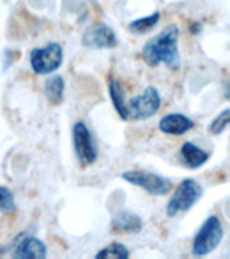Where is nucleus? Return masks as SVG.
Here are the masks:
<instances>
[{
  "instance_id": "nucleus-1",
  "label": "nucleus",
  "mask_w": 230,
  "mask_h": 259,
  "mask_svg": "<svg viewBox=\"0 0 230 259\" xmlns=\"http://www.w3.org/2000/svg\"><path fill=\"white\" fill-rule=\"evenodd\" d=\"M178 40H179V28L177 24H168L144 45L141 50L143 60L149 66L164 64L169 69L179 68L181 57H179Z\"/></svg>"
},
{
  "instance_id": "nucleus-2",
  "label": "nucleus",
  "mask_w": 230,
  "mask_h": 259,
  "mask_svg": "<svg viewBox=\"0 0 230 259\" xmlns=\"http://www.w3.org/2000/svg\"><path fill=\"white\" fill-rule=\"evenodd\" d=\"M222 239H223V227H222L221 220L215 214H211L203 222L195 235L191 251L194 255H198V256L207 255L219 246Z\"/></svg>"
},
{
  "instance_id": "nucleus-3",
  "label": "nucleus",
  "mask_w": 230,
  "mask_h": 259,
  "mask_svg": "<svg viewBox=\"0 0 230 259\" xmlns=\"http://www.w3.org/2000/svg\"><path fill=\"white\" fill-rule=\"evenodd\" d=\"M202 186L193 178H186L177 186L174 194L169 197L165 213L168 218H174L178 213H183L191 209L194 204L201 198Z\"/></svg>"
},
{
  "instance_id": "nucleus-4",
  "label": "nucleus",
  "mask_w": 230,
  "mask_h": 259,
  "mask_svg": "<svg viewBox=\"0 0 230 259\" xmlns=\"http://www.w3.org/2000/svg\"><path fill=\"white\" fill-rule=\"evenodd\" d=\"M64 61L62 46L56 42H51L44 48H36L30 53V65L36 74L44 76L51 74L61 68Z\"/></svg>"
},
{
  "instance_id": "nucleus-5",
  "label": "nucleus",
  "mask_w": 230,
  "mask_h": 259,
  "mask_svg": "<svg viewBox=\"0 0 230 259\" xmlns=\"http://www.w3.org/2000/svg\"><path fill=\"white\" fill-rule=\"evenodd\" d=\"M161 105L160 95L156 88L147 87L137 96L127 101L128 119L132 120H147L159 111Z\"/></svg>"
},
{
  "instance_id": "nucleus-6",
  "label": "nucleus",
  "mask_w": 230,
  "mask_h": 259,
  "mask_svg": "<svg viewBox=\"0 0 230 259\" xmlns=\"http://www.w3.org/2000/svg\"><path fill=\"white\" fill-rule=\"evenodd\" d=\"M121 178L131 185L139 186L151 196H164L172 188V182L160 174L143 171V170H128L121 174Z\"/></svg>"
},
{
  "instance_id": "nucleus-7",
  "label": "nucleus",
  "mask_w": 230,
  "mask_h": 259,
  "mask_svg": "<svg viewBox=\"0 0 230 259\" xmlns=\"http://www.w3.org/2000/svg\"><path fill=\"white\" fill-rule=\"evenodd\" d=\"M73 146L78 161L82 165H92L98 157L96 142L89 131L88 125L82 121H77L73 125Z\"/></svg>"
},
{
  "instance_id": "nucleus-8",
  "label": "nucleus",
  "mask_w": 230,
  "mask_h": 259,
  "mask_svg": "<svg viewBox=\"0 0 230 259\" xmlns=\"http://www.w3.org/2000/svg\"><path fill=\"white\" fill-rule=\"evenodd\" d=\"M117 40L116 32L104 23L93 24L84 32L82 35V45L85 48L93 50H102V49L116 48Z\"/></svg>"
},
{
  "instance_id": "nucleus-9",
  "label": "nucleus",
  "mask_w": 230,
  "mask_h": 259,
  "mask_svg": "<svg viewBox=\"0 0 230 259\" xmlns=\"http://www.w3.org/2000/svg\"><path fill=\"white\" fill-rule=\"evenodd\" d=\"M194 127V121L183 113H167L159 121V130L167 135H183Z\"/></svg>"
},
{
  "instance_id": "nucleus-10",
  "label": "nucleus",
  "mask_w": 230,
  "mask_h": 259,
  "mask_svg": "<svg viewBox=\"0 0 230 259\" xmlns=\"http://www.w3.org/2000/svg\"><path fill=\"white\" fill-rule=\"evenodd\" d=\"M47 255V247L35 236H27L20 240L12 256L15 259H44Z\"/></svg>"
},
{
  "instance_id": "nucleus-11",
  "label": "nucleus",
  "mask_w": 230,
  "mask_h": 259,
  "mask_svg": "<svg viewBox=\"0 0 230 259\" xmlns=\"http://www.w3.org/2000/svg\"><path fill=\"white\" fill-rule=\"evenodd\" d=\"M112 230L120 234H139L143 230V220L139 214L129 212V210H121L114 214L112 220Z\"/></svg>"
},
{
  "instance_id": "nucleus-12",
  "label": "nucleus",
  "mask_w": 230,
  "mask_h": 259,
  "mask_svg": "<svg viewBox=\"0 0 230 259\" xmlns=\"http://www.w3.org/2000/svg\"><path fill=\"white\" fill-rule=\"evenodd\" d=\"M181 159L189 169H199L209 159V153L193 142H185L181 147Z\"/></svg>"
},
{
  "instance_id": "nucleus-13",
  "label": "nucleus",
  "mask_w": 230,
  "mask_h": 259,
  "mask_svg": "<svg viewBox=\"0 0 230 259\" xmlns=\"http://www.w3.org/2000/svg\"><path fill=\"white\" fill-rule=\"evenodd\" d=\"M109 96H110V101H112L113 107L116 109V112L119 113V116L123 120H128V111H127V100H125L124 89L121 87V84L117 80H110L108 84Z\"/></svg>"
},
{
  "instance_id": "nucleus-14",
  "label": "nucleus",
  "mask_w": 230,
  "mask_h": 259,
  "mask_svg": "<svg viewBox=\"0 0 230 259\" xmlns=\"http://www.w3.org/2000/svg\"><path fill=\"white\" fill-rule=\"evenodd\" d=\"M65 81L61 76H51L44 82V95L50 104L60 105L64 101Z\"/></svg>"
},
{
  "instance_id": "nucleus-15",
  "label": "nucleus",
  "mask_w": 230,
  "mask_h": 259,
  "mask_svg": "<svg viewBox=\"0 0 230 259\" xmlns=\"http://www.w3.org/2000/svg\"><path fill=\"white\" fill-rule=\"evenodd\" d=\"M159 20H160V12L155 11L152 14H149V15L132 20L128 24V30L132 34H139V35H141V34L151 31L159 23Z\"/></svg>"
},
{
  "instance_id": "nucleus-16",
  "label": "nucleus",
  "mask_w": 230,
  "mask_h": 259,
  "mask_svg": "<svg viewBox=\"0 0 230 259\" xmlns=\"http://www.w3.org/2000/svg\"><path fill=\"white\" fill-rule=\"evenodd\" d=\"M97 259H128L129 250L123 243L113 242L96 254Z\"/></svg>"
},
{
  "instance_id": "nucleus-17",
  "label": "nucleus",
  "mask_w": 230,
  "mask_h": 259,
  "mask_svg": "<svg viewBox=\"0 0 230 259\" xmlns=\"http://www.w3.org/2000/svg\"><path fill=\"white\" fill-rule=\"evenodd\" d=\"M230 125V108H225L214 117L209 125V133L213 135H219Z\"/></svg>"
},
{
  "instance_id": "nucleus-18",
  "label": "nucleus",
  "mask_w": 230,
  "mask_h": 259,
  "mask_svg": "<svg viewBox=\"0 0 230 259\" xmlns=\"http://www.w3.org/2000/svg\"><path fill=\"white\" fill-rule=\"evenodd\" d=\"M16 209L15 198L8 188L0 185V212H14Z\"/></svg>"
},
{
  "instance_id": "nucleus-19",
  "label": "nucleus",
  "mask_w": 230,
  "mask_h": 259,
  "mask_svg": "<svg viewBox=\"0 0 230 259\" xmlns=\"http://www.w3.org/2000/svg\"><path fill=\"white\" fill-rule=\"evenodd\" d=\"M223 96H225L226 100L230 101V76L223 82Z\"/></svg>"
},
{
  "instance_id": "nucleus-20",
  "label": "nucleus",
  "mask_w": 230,
  "mask_h": 259,
  "mask_svg": "<svg viewBox=\"0 0 230 259\" xmlns=\"http://www.w3.org/2000/svg\"><path fill=\"white\" fill-rule=\"evenodd\" d=\"M201 30H202V24L198 23V22H194V23L190 26V31H191V34H194V35L199 34Z\"/></svg>"
}]
</instances>
